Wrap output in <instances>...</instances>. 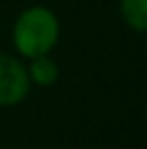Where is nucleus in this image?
Masks as SVG:
<instances>
[{"mask_svg": "<svg viewBox=\"0 0 147 149\" xmlns=\"http://www.w3.org/2000/svg\"><path fill=\"white\" fill-rule=\"evenodd\" d=\"M61 36V22L47 6H28L12 24V45L20 56L34 58L50 54Z\"/></svg>", "mask_w": 147, "mask_h": 149, "instance_id": "1", "label": "nucleus"}, {"mask_svg": "<svg viewBox=\"0 0 147 149\" xmlns=\"http://www.w3.org/2000/svg\"><path fill=\"white\" fill-rule=\"evenodd\" d=\"M26 67L12 54L0 52V107H14L28 97Z\"/></svg>", "mask_w": 147, "mask_h": 149, "instance_id": "2", "label": "nucleus"}, {"mask_svg": "<svg viewBox=\"0 0 147 149\" xmlns=\"http://www.w3.org/2000/svg\"><path fill=\"white\" fill-rule=\"evenodd\" d=\"M28 61H30V65L26 67V73H28L30 85H36V87H42V89L56 85L61 73H59L56 61L50 54H38V56L28 58Z\"/></svg>", "mask_w": 147, "mask_h": 149, "instance_id": "3", "label": "nucleus"}, {"mask_svg": "<svg viewBox=\"0 0 147 149\" xmlns=\"http://www.w3.org/2000/svg\"><path fill=\"white\" fill-rule=\"evenodd\" d=\"M119 10L131 30L139 34L147 30V0H121Z\"/></svg>", "mask_w": 147, "mask_h": 149, "instance_id": "4", "label": "nucleus"}]
</instances>
